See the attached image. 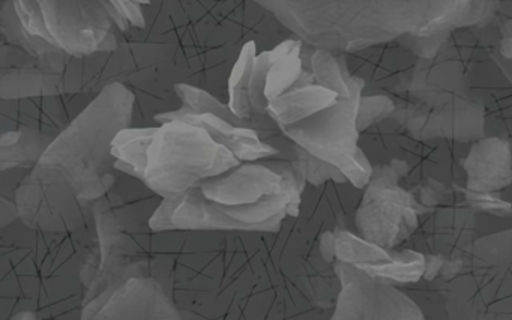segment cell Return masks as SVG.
Wrapping results in <instances>:
<instances>
[{
  "label": "cell",
  "mask_w": 512,
  "mask_h": 320,
  "mask_svg": "<svg viewBox=\"0 0 512 320\" xmlns=\"http://www.w3.org/2000/svg\"><path fill=\"white\" fill-rule=\"evenodd\" d=\"M133 107V92L112 83L55 137L16 191L28 229L68 235L88 224V212L115 187L112 146L130 128Z\"/></svg>",
  "instance_id": "1"
},
{
  "label": "cell",
  "mask_w": 512,
  "mask_h": 320,
  "mask_svg": "<svg viewBox=\"0 0 512 320\" xmlns=\"http://www.w3.org/2000/svg\"><path fill=\"white\" fill-rule=\"evenodd\" d=\"M302 184L290 161L244 163L164 199L149 227L154 233H277L287 218L298 215Z\"/></svg>",
  "instance_id": "2"
},
{
  "label": "cell",
  "mask_w": 512,
  "mask_h": 320,
  "mask_svg": "<svg viewBox=\"0 0 512 320\" xmlns=\"http://www.w3.org/2000/svg\"><path fill=\"white\" fill-rule=\"evenodd\" d=\"M112 154L118 172L139 179L163 200L242 164L205 130L181 121L164 122L160 128H128L116 137Z\"/></svg>",
  "instance_id": "3"
},
{
  "label": "cell",
  "mask_w": 512,
  "mask_h": 320,
  "mask_svg": "<svg viewBox=\"0 0 512 320\" xmlns=\"http://www.w3.org/2000/svg\"><path fill=\"white\" fill-rule=\"evenodd\" d=\"M97 230L94 247L86 251L80 268L83 284L82 320H89L124 284L146 274L149 259L116 215L107 194L92 209Z\"/></svg>",
  "instance_id": "4"
},
{
  "label": "cell",
  "mask_w": 512,
  "mask_h": 320,
  "mask_svg": "<svg viewBox=\"0 0 512 320\" xmlns=\"http://www.w3.org/2000/svg\"><path fill=\"white\" fill-rule=\"evenodd\" d=\"M20 26L70 58L116 49L113 20L104 2H13Z\"/></svg>",
  "instance_id": "5"
},
{
  "label": "cell",
  "mask_w": 512,
  "mask_h": 320,
  "mask_svg": "<svg viewBox=\"0 0 512 320\" xmlns=\"http://www.w3.org/2000/svg\"><path fill=\"white\" fill-rule=\"evenodd\" d=\"M299 52L301 43L289 40L257 56L250 83L251 106L256 119H269V104L298 85L302 74Z\"/></svg>",
  "instance_id": "6"
},
{
  "label": "cell",
  "mask_w": 512,
  "mask_h": 320,
  "mask_svg": "<svg viewBox=\"0 0 512 320\" xmlns=\"http://www.w3.org/2000/svg\"><path fill=\"white\" fill-rule=\"evenodd\" d=\"M89 320H182L163 284L154 277L133 278Z\"/></svg>",
  "instance_id": "7"
},
{
  "label": "cell",
  "mask_w": 512,
  "mask_h": 320,
  "mask_svg": "<svg viewBox=\"0 0 512 320\" xmlns=\"http://www.w3.org/2000/svg\"><path fill=\"white\" fill-rule=\"evenodd\" d=\"M155 121L164 124L169 121L187 122L194 127L205 130L215 142L229 149L242 164L254 163V161L268 160L278 154V149L260 140L259 134L254 128H241L224 119L209 113L203 115L175 116L172 113H161L155 116Z\"/></svg>",
  "instance_id": "8"
},
{
  "label": "cell",
  "mask_w": 512,
  "mask_h": 320,
  "mask_svg": "<svg viewBox=\"0 0 512 320\" xmlns=\"http://www.w3.org/2000/svg\"><path fill=\"white\" fill-rule=\"evenodd\" d=\"M68 91L67 77L64 71L34 65V67L2 68L0 77V95L2 100L19 98L53 97Z\"/></svg>",
  "instance_id": "9"
},
{
  "label": "cell",
  "mask_w": 512,
  "mask_h": 320,
  "mask_svg": "<svg viewBox=\"0 0 512 320\" xmlns=\"http://www.w3.org/2000/svg\"><path fill=\"white\" fill-rule=\"evenodd\" d=\"M337 92L320 85L305 83L275 98L268 106V116L280 130L299 124L328 107L334 106Z\"/></svg>",
  "instance_id": "10"
},
{
  "label": "cell",
  "mask_w": 512,
  "mask_h": 320,
  "mask_svg": "<svg viewBox=\"0 0 512 320\" xmlns=\"http://www.w3.org/2000/svg\"><path fill=\"white\" fill-rule=\"evenodd\" d=\"M55 137L41 133L37 128L22 127L4 131L0 136V170L34 169Z\"/></svg>",
  "instance_id": "11"
},
{
  "label": "cell",
  "mask_w": 512,
  "mask_h": 320,
  "mask_svg": "<svg viewBox=\"0 0 512 320\" xmlns=\"http://www.w3.org/2000/svg\"><path fill=\"white\" fill-rule=\"evenodd\" d=\"M256 58V44H245L229 80L230 110L239 119L251 125H256L257 121L250 98L251 74H253Z\"/></svg>",
  "instance_id": "12"
},
{
  "label": "cell",
  "mask_w": 512,
  "mask_h": 320,
  "mask_svg": "<svg viewBox=\"0 0 512 320\" xmlns=\"http://www.w3.org/2000/svg\"><path fill=\"white\" fill-rule=\"evenodd\" d=\"M115 4L130 28L133 26L134 28H145V17H143L140 4L137 2H115Z\"/></svg>",
  "instance_id": "13"
},
{
  "label": "cell",
  "mask_w": 512,
  "mask_h": 320,
  "mask_svg": "<svg viewBox=\"0 0 512 320\" xmlns=\"http://www.w3.org/2000/svg\"><path fill=\"white\" fill-rule=\"evenodd\" d=\"M17 218L20 220L19 209H17L16 203L10 202L7 197H2V200H0V223H2V229H7Z\"/></svg>",
  "instance_id": "14"
},
{
  "label": "cell",
  "mask_w": 512,
  "mask_h": 320,
  "mask_svg": "<svg viewBox=\"0 0 512 320\" xmlns=\"http://www.w3.org/2000/svg\"><path fill=\"white\" fill-rule=\"evenodd\" d=\"M8 320H44L41 319L40 316H38L35 311L26 310V311H20V313L14 314V316H11Z\"/></svg>",
  "instance_id": "15"
}]
</instances>
